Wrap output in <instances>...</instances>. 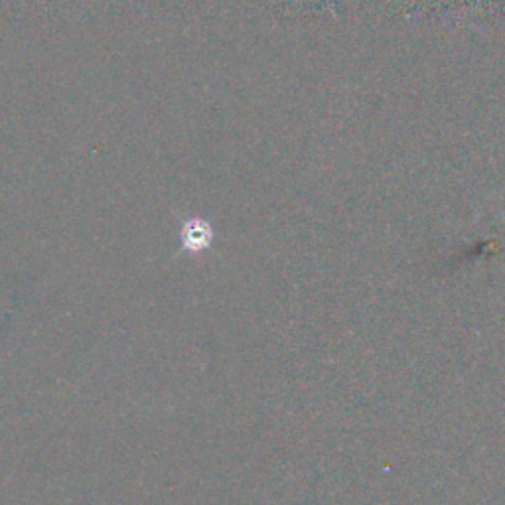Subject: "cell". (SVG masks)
<instances>
[{
    "instance_id": "6da1fadb",
    "label": "cell",
    "mask_w": 505,
    "mask_h": 505,
    "mask_svg": "<svg viewBox=\"0 0 505 505\" xmlns=\"http://www.w3.org/2000/svg\"><path fill=\"white\" fill-rule=\"evenodd\" d=\"M209 241V231L207 227H202L200 224H195V227L188 229L185 233V247H192V249H202Z\"/></svg>"
}]
</instances>
